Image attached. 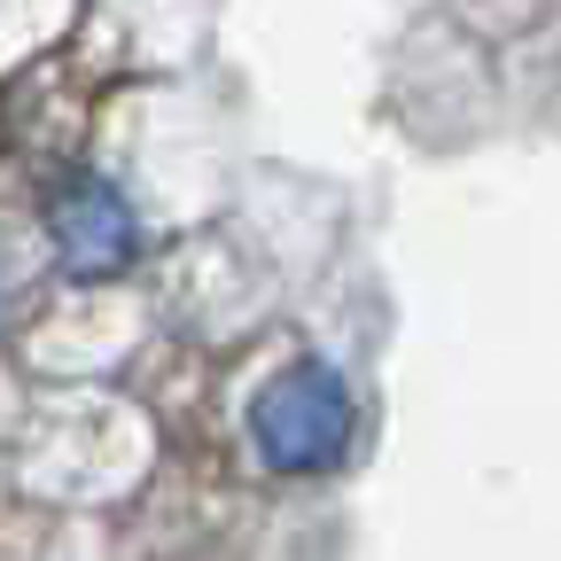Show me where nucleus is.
Here are the masks:
<instances>
[{
  "instance_id": "f03ea898",
  "label": "nucleus",
  "mask_w": 561,
  "mask_h": 561,
  "mask_svg": "<svg viewBox=\"0 0 561 561\" xmlns=\"http://www.w3.org/2000/svg\"><path fill=\"white\" fill-rule=\"evenodd\" d=\"M47 234H55V257L70 273H117L133 250H140V227H133V203L110 187V180H70L47 210Z\"/></svg>"
},
{
  "instance_id": "f257e3e1",
  "label": "nucleus",
  "mask_w": 561,
  "mask_h": 561,
  "mask_svg": "<svg viewBox=\"0 0 561 561\" xmlns=\"http://www.w3.org/2000/svg\"><path fill=\"white\" fill-rule=\"evenodd\" d=\"M250 445L273 476H320L351 453V390L335 367L297 359L250 398Z\"/></svg>"
}]
</instances>
